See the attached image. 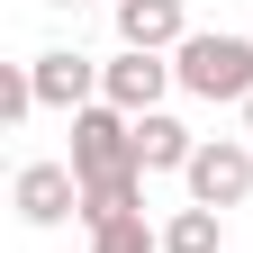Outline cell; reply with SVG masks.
I'll return each mask as SVG.
<instances>
[{
    "instance_id": "6da1fadb",
    "label": "cell",
    "mask_w": 253,
    "mask_h": 253,
    "mask_svg": "<svg viewBox=\"0 0 253 253\" xmlns=\"http://www.w3.org/2000/svg\"><path fill=\"white\" fill-rule=\"evenodd\" d=\"M172 82L190 90V100H208V109H244L253 100V37H199L190 27V45L172 54Z\"/></svg>"
},
{
    "instance_id": "7a4b0ae2",
    "label": "cell",
    "mask_w": 253,
    "mask_h": 253,
    "mask_svg": "<svg viewBox=\"0 0 253 253\" xmlns=\"http://www.w3.org/2000/svg\"><path fill=\"white\" fill-rule=\"evenodd\" d=\"M73 172H82V190H100V181H145L136 172V118L126 109H82L73 118Z\"/></svg>"
},
{
    "instance_id": "8fae6325",
    "label": "cell",
    "mask_w": 253,
    "mask_h": 253,
    "mask_svg": "<svg viewBox=\"0 0 253 253\" xmlns=\"http://www.w3.org/2000/svg\"><path fill=\"white\" fill-rule=\"evenodd\" d=\"M27 109H37V73H27V63H9V73H0V126H18Z\"/></svg>"
},
{
    "instance_id": "8992f818",
    "label": "cell",
    "mask_w": 253,
    "mask_h": 253,
    "mask_svg": "<svg viewBox=\"0 0 253 253\" xmlns=\"http://www.w3.org/2000/svg\"><path fill=\"white\" fill-rule=\"evenodd\" d=\"M163 90H172V63L163 54H118V63H100V100L126 109V118H154Z\"/></svg>"
},
{
    "instance_id": "4fadbf2b",
    "label": "cell",
    "mask_w": 253,
    "mask_h": 253,
    "mask_svg": "<svg viewBox=\"0 0 253 253\" xmlns=\"http://www.w3.org/2000/svg\"><path fill=\"white\" fill-rule=\"evenodd\" d=\"M54 9H82V0H54Z\"/></svg>"
},
{
    "instance_id": "9c48e42d",
    "label": "cell",
    "mask_w": 253,
    "mask_h": 253,
    "mask_svg": "<svg viewBox=\"0 0 253 253\" xmlns=\"http://www.w3.org/2000/svg\"><path fill=\"white\" fill-rule=\"evenodd\" d=\"M217 244H226V217H217V208H172L163 253H217Z\"/></svg>"
},
{
    "instance_id": "5b68a950",
    "label": "cell",
    "mask_w": 253,
    "mask_h": 253,
    "mask_svg": "<svg viewBox=\"0 0 253 253\" xmlns=\"http://www.w3.org/2000/svg\"><path fill=\"white\" fill-rule=\"evenodd\" d=\"M27 73H37V109H100V63L90 54H73V45H54V54H37L27 63Z\"/></svg>"
},
{
    "instance_id": "ba28073f",
    "label": "cell",
    "mask_w": 253,
    "mask_h": 253,
    "mask_svg": "<svg viewBox=\"0 0 253 253\" xmlns=\"http://www.w3.org/2000/svg\"><path fill=\"white\" fill-rule=\"evenodd\" d=\"M190 154H199V136H190L181 118H136V172H190Z\"/></svg>"
},
{
    "instance_id": "7c38bea8",
    "label": "cell",
    "mask_w": 253,
    "mask_h": 253,
    "mask_svg": "<svg viewBox=\"0 0 253 253\" xmlns=\"http://www.w3.org/2000/svg\"><path fill=\"white\" fill-rule=\"evenodd\" d=\"M244 145H253V100H244Z\"/></svg>"
},
{
    "instance_id": "30bf717a",
    "label": "cell",
    "mask_w": 253,
    "mask_h": 253,
    "mask_svg": "<svg viewBox=\"0 0 253 253\" xmlns=\"http://www.w3.org/2000/svg\"><path fill=\"white\" fill-rule=\"evenodd\" d=\"M90 253H163V235L145 217H118V226H90Z\"/></svg>"
},
{
    "instance_id": "3957f363",
    "label": "cell",
    "mask_w": 253,
    "mask_h": 253,
    "mask_svg": "<svg viewBox=\"0 0 253 253\" xmlns=\"http://www.w3.org/2000/svg\"><path fill=\"white\" fill-rule=\"evenodd\" d=\"M190 208H217V217H226V208H244L253 199V145L244 136H199V154H190Z\"/></svg>"
},
{
    "instance_id": "277c9868",
    "label": "cell",
    "mask_w": 253,
    "mask_h": 253,
    "mask_svg": "<svg viewBox=\"0 0 253 253\" xmlns=\"http://www.w3.org/2000/svg\"><path fill=\"white\" fill-rule=\"evenodd\" d=\"M9 199H18L27 226H63V217H82V172L73 163H18Z\"/></svg>"
},
{
    "instance_id": "52a82bcc",
    "label": "cell",
    "mask_w": 253,
    "mask_h": 253,
    "mask_svg": "<svg viewBox=\"0 0 253 253\" xmlns=\"http://www.w3.org/2000/svg\"><path fill=\"white\" fill-rule=\"evenodd\" d=\"M118 45L126 54H181L190 45L181 0H118Z\"/></svg>"
}]
</instances>
